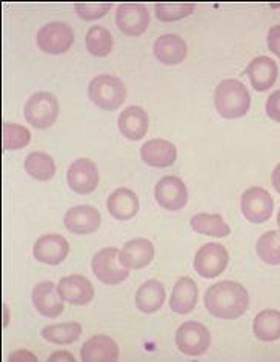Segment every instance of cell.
Returning <instances> with one entry per match:
<instances>
[{
    "mask_svg": "<svg viewBox=\"0 0 280 362\" xmlns=\"http://www.w3.org/2000/svg\"><path fill=\"white\" fill-rule=\"evenodd\" d=\"M88 96L99 108L116 111L126 100V88L118 77L100 74L90 82Z\"/></svg>",
    "mask_w": 280,
    "mask_h": 362,
    "instance_id": "obj_3",
    "label": "cell"
},
{
    "mask_svg": "<svg viewBox=\"0 0 280 362\" xmlns=\"http://www.w3.org/2000/svg\"><path fill=\"white\" fill-rule=\"evenodd\" d=\"M87 48L92 56L106 57L113 49V36L105 27H91L87 33Z\"/></svg>",
    "mask_w": 280,
    "mask_h": 362,
    "instance_id": "obj_31",
    "label": "cell"
},
{
    "mask_svg": "<svg viewBox=\"0 0 280 362\" xmlns=\"http://www.w3.org/2000/svg\"><path fill=\"white\" fill-rule=\"evenodd\" d=\"M257 256L268 265L280 264V231H267L257 239Z\"/></svg>",
    "mask_w": 280,
    "mask_h": 362,
    "instance_id": "obj_30",
    "label": "cell"
},
{
    "mask_svg": "<svg viewBox=\"0 0 280 362\" xmlns=\"http://www.w3.org/2000/svg\"><path fill=\"white\" fill-rule=\"evenodd\" d=\"M197 304V286L188 276L181 278L176 282V286L169 299V307L177 315H186L194 310Z\"/></svg>",
    "mask_w": 280,
    "mask_h": 362,
    "instance_id": "obj_24",
    "label": "cell"
},
{
    "mask_svg": "<svg viewBox=\"0 0 280 362\" xmlns=\"http://www.w3.org/2000/svg\"><path fill=\"white\" fill-rule=\"evenodd\" d=\"M59 116V100L54 94L39 91L28 99L25 105V119L34 128L45 130L53 125Z\"/></svg>",
    "mask_w": 280,
    "mask_h": 362,
    "instance_id": "obj_4",
    "label": "cell"
},
{
    "mask_svg": "<svg viewBox=\"0 0 280 362\" xmlns=\"http://www.w3.org/2000/svg\"><path fill=\"white\" fill-rule=\"evenodd\" d=\"M83 362H114L118 359L117 344L105 334L92 336L80 350Z\"/></svg>",
    "mask_w": 280,
    "mask_h": 362,
    "instance_id": "obj_19",
    "label": "cell"
},
{
    "mask_svg": "<svg viewBox=\"0 0 280 362\" xmlns=\"http://www.w3.org/2000/svg\"><path fill=\"white\" fill-rule=\"evenodd\" d=\"M193 11H194V5L186 4V2L156 4V16L159 17V21H162V22L181 21V19H183V17L190 16Z\"/></svg>",
    "mask_w": 280,
    "mask_h": 362,
    "instance_id": "obj_33",
    "label": "cell"
},
{
    "mask_svg": "<svg viewBox=\"0 0 280 362\" xmlns=\"http://www.w3.org/2000/svg\"><path fill=\"white\" fill-rule=\"evenodd\" d=\"M186 53H188V47L177 34H164L154 42V54L159 62L165 65H177L183 62Z\"/></svg>",
    "mask_w": 280,
    "mask_h": 362,
    "instance_id": "obj_22",
    "label": "cell"
},
{
    "mask_svg": "<svg viewBox=\"0 0 280 362\" xmlns=\"http://www.w3.org/2000/svg\"><path fill=\"white\" fill-rule=\"evenodd\" d=\"M193 230L199 235L213 236V238H226L231 233V228L224 221L220 214L199 213L191 219Z\"/></svg>",
    "mask_w": 280,
    "mask_h": 362,
    "instance_id": "obj_27",
    "label": "cell"
},
{
    "mask_svg": "<svg viewBox=\"0 0 280 362\" xmlns=\"http://www.w3.org/2000/svg\"><path fill=\"white\" fill-rule=\"evenodd\" d=\"M268 48L269 51H273L277 57H280V25H274V27L269 28Z\"/></svg>",
    "mask_w": 280,
    "mask_h": 362,
    "instance_id": "obj_36",
    "label": "cell"
},
{
    "mask_svg": "<svg viewBox=\"0 0 280 362\" xmlns=\"http://www.w3.org/2000/svg\"><path fill=\"white\" fill-rule=\"evenodd\" d=\"M157 204L165 210H182L188 201V189L183 180L177 176H164L154 188Z\"/></svg>",
    "mask_w": 280,
    "mask_h": 362,
    "instance_id": "obj_10",
    "label": "cell"
},
{
    "mask_svg": "<svg viewBox=\"0 0 280 362\" xmlns=\"http://www.w3.org/2000/svg\"><path fill=\"white\" fill-rule=\"evenodd\" d=\"M203 303L214 317L237 319L248 310L250 296L242 284L234 281H222L211 286L203 298Z\"/></svg>",
    "mask_w": 280,
    "mask_h": 362,
    "instance_id": "obj_1",
    "label": "cell"
},
{
    "mask_svg": "<svg viewBox=\"0 0 280 362\" xmlns=\"http://www.w3.org/2000/svg\"><path fill=\"white\" fill-rule=\"evenodd\" d=\"M139 197L130 188H117L109 194L106 209L117 221H130L139 211Z\"/></svg>",
    "mask_w": 280,
    "mask_h": 362,
    "instance_id": "obj_21",
    "label": "cell"
},
{
    "mask_svg": "<svg viewBox=\"0 0 280 362\" xmlns=\"http://www.w3.org/2000/svg\"><path fill=\"white\" fill-rule=\"evenodd\" d=\"M63 359H66V361H75L74 359V356L71 355V353H68V351H56V353H53V355L49 356V362H54V361H63Z\"/></svg>",
    "mask_w": 280,
    "mask_h": 362,
    "instance_id": "obj_37",
    "label": "cell"
},
{
    "mask_svg": "<svg viewBox=\"0 0 280 362\" xmlns=\"http://www.w3.org/2000/svg\"><path fill=\"white\" fill-rule=\"evenodd\" d=\"M118 130L130 141H140L148 132L147 111L140 107H128L118 116Z\"/></svg>",
    "mask_w": 280,
    "mask_h": 362,
    "instance_id": "obj_23",
    "label": "cell"
},
{
    "mask_svg": "<svg viewBox=\"0 0 280 362\" xmlns=\"http://www.w3.org/2000/svg\"><path fill=\"white\" fill-rule=\"evenodd\" d=\"M118 250L114 247L102 248L91 261V269L96 278L106 286H117L128 278V269L118 261Z\"/></svg>",
    "mask_w": 280,
    "mask_h": 362,
    "instance_id": "obj_5",
    "label": "cell"
},
{
    "mask_svg": "<svg viewBox=\"0 0 280 362\" xmlns=\"http://www.w3.org/2000/svg\"><path fill=\"white\" fill-rule=\"evenodd\" d=\"M59 295L73 305H87L95 298V287L90 279L80 274H70L61 279L57 286Z\"/></svg>",
    "mask_w": 280,
    "mask_h": 362,
    "instance_id": "obj_15",
    "label": "cell"
},
{
    "mask_svg": "<svg viewBox=\"0 0 280 362\" xmlns=\"http://www.w3.org/2000/svg\"><path fill=\"white\" fill-rule=\"evenodd\" d=\"M217 113L225 119H239L248 113L251 96L247 87L236 79H225L217 85L214 93Z\"/></svg>",
    "mask_w": 280,
    "mask_h": 362,
    "instance_id": "obj_2",
    "label": "cell"
},
{
    "mask_svg": "<svg viewBox=\"0 0 280 362\" xmlns=\"http://www.w3.org/2000/svg\"><path fill=\"white\" fill-rule=\"evenodd\" d=\"M252 332L262 342H273L280 339V312L279 310H264L252 322Z\"/></svg>",
    "mask_w": 280,
    "mask_h": 362,
    "instance_id": "obj_26",
    "label": "cell"
},
{
    "mask_svg": "<svg viewBox=\"0 0 280 362\" xmlns=\"http://www.w3.org/2000/svg\"><path fill=\"white\" fill-rule=\"evenodd\" d=\"M142 160L150 167L166 168L177 159L176 146L165 139H151L140 148Z\"/></svg>",
    "mask_w": 280,
    "mask_h": 362,
    "instance_id": "obj_20",
    "label": "cell"
},
{
    "mask_svg": "<svg viewBox=\"0 0 280 362\" xmlns=\"http://www.w3.org/2000/svg\"><path fill=\"white\" fill-rule=\"evenodd\" d=\"M271 180H273V185L276 188V192L280 193V162L276 165V168L273 171V176H271Z\"/></svg>",
    "mask_w": 280,
    "mask_h": 362,
    "instance_id": "obj_38",
    "label": "cell"
},
{
    "mask_svg": "<svg viewBox=\"0 0 280 362\" xmlns=\"http://www.w3.org/2000/svg\"><path fill=\"white\" fill-rule=\"evenodd\" d=\"M109 8H111V4L108 2H79L75 4V10H78L79 16L85 21H96L104 17Z\"/></svg>",
    "mask_w": 280,
    "mask_h": 362,
    "instance_id": "obj_34",
    "label": "cell"
},
{
    "mask_svg": "<svg viewBox=\"0 0 280 362\" xmlns=\"http://www.w3.org/2000/svg\"><path fill=\"white\" fill-rule=\"evenodd\" d=\"M62 298L56 290L54 282L44 281L39 282L32 290V303L36 305L37 312L47 317H57L63 313Z\"/></svg>",
    "mask_w": 280,
    "mask_h": 362,
    "instance_id": "obj_17",
    "label": "cell"
},
{
    "mask_svg": "<svg viewBox=\"0 0 280 362\" xmlns=\"http://www.w3.org/2000/svg\"><path fill=\"white\" fill-rule=\"evenodd\" d=\"M63 223L68 231L75 233V235H91L100 227L102 214L96 206L91 205L73 206L66 211Z\"/></svg>",
    "mask_w": 280,
    "mask_h": 362,
    "instance_id": "obj_13",
    "label": "cell"
},
{
    "mask_svg": "<svg viewBox=\"0 0 280 362\" xmlns=\"http://www.w3.org/2000/svg\"><path fill=\"white\" fill-rule=\"evenodd\" d=\"M267 116L274 120V122L280 124V90L274 91L267 100Z\"/></svg>",
    "mask_w": 280,
    "mask_h": 362,
    "instance_id": "obj_35",
    "label": "cell"
},
{
    "mask_svg": "<svg viewBox=\"0 0 280 362\" xmlns=\"http://www.w3.org/2000/svg\"><path fill=\"white\" fill-rule=\"evenodd\" d=\"M82 325L79 322H63L48 325L42 330V336L53 344H73L80 338Z\"/></svg>",
    "mask_w": 280,
    "mask_h": 362,
    "instance_id": "obj_29",
    "label": "cell"
},
{
    "mask_svg": "<svg viewBox=\"0 0 280 362\" xmlns=\"http://www.w3.org/2000/svg\"><path fill=\"white\" fill-rule=\"evenodd\" d=\"M154 257V245L148 239L135 238L128 240L118 253V261L128 270H140Z\"/></svg>",
    "mask_w": 280,
    "mask_h": 362,
    "instance_id": "obj_16",
    "label": "cell"
},
{
    "mask_svg": "<svg viewBox=\"0 0 280 362\" xmlns=\"http://www.w3.org/2000/svg\"><path fill=\"white\" fill-rule=\"evenodd\" d=\"M242 214L251 223L267 222L274 210V201L271 194L262 187H251L242 194Z\"/></svg>",
    "mask_w": 280,
    "mask_h": 362,
    "instance_id": "obj_9",
    "label": "cell"
},
{
    "mask_svg": "<svg viewBox=\"0 0 280 362\" xmlns=\"http://www.w3.org/2000/svg\"><path fill=\"white\" fill-rule=\"evenodd\" d=\"M277 226H279V228H280V211H279V214H277Z\"/></svg>",
    "mask_w": 280,
    "mask_h": 362,
    "instance_id": "obj_39",
    "label": "cell"
},
{
    "mask_svg": "<svg viewBox=\"0 0 280 362\" xmlns=\"http://www.w3.org/2000/svg\"><path fill=\"white\" fill-rule=\"evenodd\" d=\"M176 344L183 355L200 356L209 349L211 334L205 325L200 322H185L176 333Z\"/></svg>",
    "mask_w": 280,
    "mask_h": 362,
    "instance_id": "obj_8",
    "label": "cell"
},
{
    "mask_svg": "<svg viewBox=\"0 0 280 362\" xmlns=\"http://www.w3.org/2000/svg\"><path fill=\"white\" fill-rule=\"evenodd\" d=\"M34 257L42 264L57 265L66 259L70 253V244L61 235H44L40 236L32 248Z\"/></svg>",
    "mask_w": 280,
    "mask_h": 362,
    "instance_id": "obj_14",
    "label": "cell"
},
{
    "mask_svg": "<svg viewBox=\"0 0 280 362\" xmlns=\"http://www.w3.org/2000/svg\"><path fill=\"white\" fill-rule=\"evenodd\" d=\"M165 287L156 279L143 282L135 293V305L143 313H154L164 305Z\"/></svg>",
    "mask_w": 280,
    "mask_h": 362,
    "instance_id": "obj_25",
    "label": "cell"
},
{
    "mask_svg": "<svg viewBox=\"0 0 280 362\" xmlns=\"http://www.w3.org/2000/svg\"><path fill=\"white\" fill-rule=\"evenodd\" d=\"M2 137L4 150H20L30 144L31 133L27 127L5 122L2 125Z\"/></svg>",
    "mask_w": 280,
    "mask_h": 362,
    "instance_id": "obj_32",
    "label": "cell"
},
{
    "mask_svg": "<svg viewBox=\"0 0 280 362\" xmlns=\"http://www.w3.org/2000/svg\"><path fill=\"white\" fill-rule=\"evenodd\" d=\"M228 262H230V256L226 248L222 244L211 243L197 250L194 257V269L202 278L214 279L225 272Z\"/></svg>",
    "mask_w": 280,
    "mask_h": 362,
    "instance_id": "obj_7",
    "label": "cell"
},
{
    "mask_svg": "<svg viewBox=\"0 0 280 362\" xmlns=\"http://www.w3.org/2000/svg\"><path fill=\"white\" fill-rule=\"evenodd\" d=\"M37 47L48 54H62L71 48L74 33L65 22H49L37 33Z\"/></svg>",
    "mask_w": 280,
    "mask_h": 362,
    "instance_id": "obj_6",
    "label": "cell"
},
{
    "mask_svg": "<svg viewBox=\"0 0 280 362\" xmlns=\"http://www.w3.org/2000/svg\"><path fill=\"white\" fill-rule=\"evenodd\" d=\"M25 170L28 171L31 177L45 182V180H49L56 175V163L47 153L34 151L25 159Z\"/></svg>",
    "mask_w": 280,
    "mask_h": 362,
    "instance_id": "obj_28",
    "label": "cell"
},
{
    "mask_svg": "<svg viewBox=\"0 0 280 362\" xmlns=\"http://www.w3.org/2000/svg\"><path fill=\"white\" fill-rule=\"evenodd\" d=\"M68 185L78 194H91L99 185V171L91 159L82 158L71 163L66 175Z\"/></svg>",
    "mask_w": 280,
    "mask_h": 362,
    "instance_id": "obj_11",
    "label": "cell"
},
{
    "mask_svg": "<svg viewBox=\"0 0 280 362\" xmlns=\"http://www.w3.org/2000/svg\"><path fill=\"white\" fill-rule=\"evenodd\" d=\"M116 23L126 36H142L150 25V13L140 4H122L116 13Z\"/></svg>",
    "mask_w": 280,
    "mask_h": 362,
    "instance_id": "obj_12",
    "label": "cell"
},
{
    "mask_svg": "<svg viewBox=\"0 0 280 362\" xmlns=\"http://www.w3.org/2000/svg\"><path fill=\"white\" fill-rule=\"evenodd\" d=\"M247 74L252 88L256 91H267L269 90L277 81L279 68L273 59L267 56H259L252 59L247 66Z\"/></svg>",
    "mask_w": 280,
    "mask_h": 362,
    "instance_id": "obj_18",
    "label": "cell"
}]
</instances>
